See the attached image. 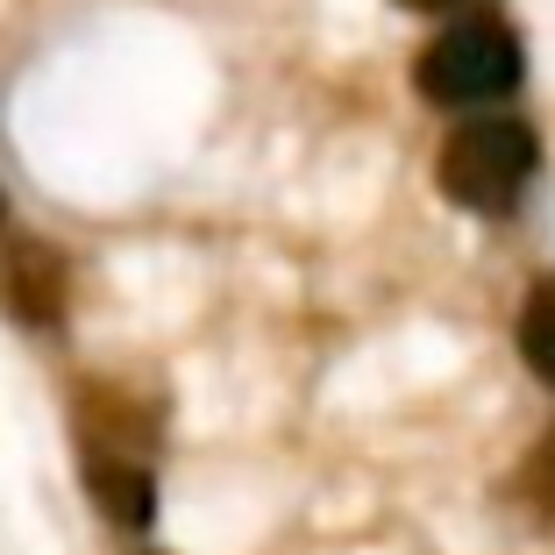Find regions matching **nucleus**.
Here are the masks:
<instances>
[{
	"label": "nucleus",
	"instance_id": "nucleus-1",
	"mask_svg": "<svg viewBox=\"0 0 555 555\" xmlns=\"http://www.w3.org/2000/svg\"><path fill=\"white\" fill-rule=\"evenodd\" d=\"M534 164H541V143H534L527 121L485 115V121H463V129L441 143L435 185H441V199H456V207H470V214H506V207H520Z\"/></svg>",
	"mask_w": 555,
	"mask_h": 555
},
{
	"label": "nucleus",
	"instance_id": "nucleus-2",
	"mask_svg": "<svg viewBox=\"0 0 555 555\" xmlns=\"http://www.w3.org/2000/svg\"><path fill=\"white\" fill-rule=\"evenodd\" d=\"M413 86H421L435 107H485V100H506L520 86V43L506 36V22H456L441 29L435 43L413 57Z\"/></svg>",
	"mask_w": 555,
	"mask_h": 555
},
{
	"label": "nucleus",
	"instance_id": "nucleus-3",
	"mask_svg": "<svg viewBox=\"0 0 555 555\" xmlns=\"http://www.w3.org/2000/svg\"><path fill=\"white\" fill-rule=\"evenodd\" d=\"M86 491H93V506L107 527L121 534H143L157 520V477H150L143 449H121V441H86Z\"/></svg>",
	"mask_w": 555,
	"mask_h": 555
},
{
	"label": "nucleus",
	"instance_id": "nucleus-4",
	"mask_svg": "<svg viewBox=\"0 0 555 555\" xmlns=\"http://www.w3.org/2000/svg\"><path fill=\"white\" fill-rule=\"evenodd\" d=\"M8 299L22 321H57L65 313V263L43 243H15L8 249Z\"/></svg>",
	"mask_w": 555,
	"mask_h": 555
},
{
	"label": "nucleus",
	"instance_id": "nucleus-5",
	"mask_svg": "<svg viewBox=\"0 0 555 555\" xmlns=\"http://www.w3.org/2000/svg\"><path fill=\"white\" fill-rule=\"evenodd\" d=\"M520 357L541 385H555V278H534V293L520 299Z\"/></svg>",
	"mask_w": 555,
	"mask_h": 555
},
{
	"label": "nucleus",
	"instance_id": "nucleus-6",
	"mask_svg": "<svg viewBox=\"0 0 555 555\" xmlns=\"http://www.w3.org/2000/svg\"><path fill=\"white\" fill-rule=\"evenodd\" d=\"M520 491H527V506H534L541 520H555V435H541V449L527 456Z\"/></svg>",
	"mask_w": 555,
	"mask_h": 555
},
{
	"label": "nucleus",
	"instance_id": "nucleus-7",
	"mask_svg": "<svg viewBox=\"0 0 555 555\" xmlns=\"http://www.w3.org/2000/svg\"><path fill=\"white\" fill-rule=\"evenodd\" d=\"M399 8H421V15H441V8H456V0H399Z\"/></svg>",
	"mask_w": 555,
	"mask_h": 555
}]
</instances>
